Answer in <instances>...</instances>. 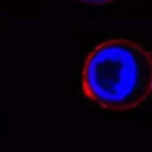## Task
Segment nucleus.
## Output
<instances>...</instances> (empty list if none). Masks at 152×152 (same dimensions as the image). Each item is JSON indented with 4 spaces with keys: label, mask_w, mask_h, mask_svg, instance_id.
I'll return each mask as SVG.
<instances>
[{
    "label": "nucleus",
    "mask_w": 152,
    "mask_h": 152,
    "mask_svg": "<svg viewBox=\"0 0 152 152\" xmlns=\"http://www.w3.org/2000/svg\"><path fill=\"white\" fill-rule=\"evenodd\" d=\"M82 87L85 95L103 108L131 110L152 90V57L129 39L100 43L87 56Z\"/></svg>",
    "instance_id": "f257e3e1"
},
{
    "label": "nucleus",
    "mask_w": 152,
    "mask_h": 152,
    "mask_svg": "<svg viewBox=\"0 0 152 152\" xmlns=\"http://www.w3.org/2000/svg\"><path fill=\"white\" fill-rule=\"evenodd\" d=\"M151 92H152V90H151Z\"/></svg>",
    "instance_id": "7ed1b4c3"
},
{
    "label": "nucleus",
    "mask_w": 152,
    "mask_h": 152,
    "mask_svg": "<svg viewBox=\"0 0 152 152\" xmlns=\"http://www.w3.org/2000/svg\"><path fill=\"white\" fill-rule=\"evenodd\" d=\"M82 2L90 4V5H106V4H110V2H113V0H82Z\"/></svg>",
    "instance_id": "f03ea898"
}]
</instances>
